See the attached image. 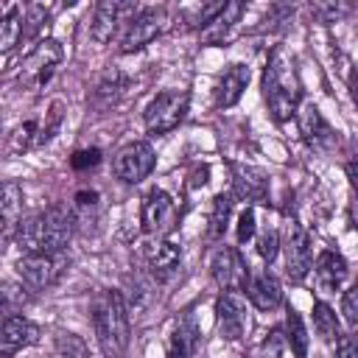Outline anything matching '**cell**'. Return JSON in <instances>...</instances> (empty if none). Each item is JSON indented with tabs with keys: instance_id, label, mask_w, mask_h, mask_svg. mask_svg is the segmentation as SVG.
<instances>
[{
	"instance_id": "cell-1",
	"label": "cell",
	"mask_w": 358,
	"mask_h": 358,
	"mask_svg": "<svg viewBox=\"0 0 358 358\" xmlns=\"http://www.w3.org/2000/svg\"><path fill=\"white\" fill-rule=\"evenodd\" d=\"M263 101L268 115L277 123H285L291 117H296L299 112V101H302V81L296 73V64L291 59V53L277 45L263 67Z\"/></svg>"
},
{
	"instance_id": "cell-2",
	"label": "cell",
	"mask_w": 358,
	"mask_h": 358,
	"mask_svg": "<svg viewBox=\"0 0 358 358\" xmlns=\"http://www.w3.org/2000/svg\"><path fill=\"white\" fill-rule=\"evenodd\" d=\"M90 322L106 358H123L131 333V310L117 288H103L90 302Z\"/></svg>"
},
{
	"instance_id": "cell-3",
	"label": "cell",
	"mask_w": 358,
	"mask_h": 358,
	"mask_svg": "<svg viewBox=\"0 0 358 358\" xmlns=\"http://www.w3.org/2000/svg\"><path fill=\"white\" fill-rule=\"evenodd\" d=\"M187 109H190V92L165 90L148 101V106L143 109V123L148 134H168L187 117Z\"/></svg>"
},
{
	"instance_id": "cell-4",
	"label": "cell",
	"mask_w": 358,
	"mask_h": 358,
	"mask_svg": "<svg viewBox=\"0 0 358 358\" xmlns=\"http://www.w3.org/2000/svg\"><path fill=\"white\" fill-rule=\"evenodd\" d=\"M62 59H64V48L59 39H39L34 45V50L20 64V87H25V90L45 87L53 78Z\"/></svg>"
},
{
	"instance_id": "cell-5",
	"label": "cell",
	"mask_w": 358,
	"mask_h": 358,
	"mask_svg": "<svg viewBox=\"0 0 358 358\" xmlns=\"http://www.w3.org/2000/svg\"><path fill=\"white\" fill-rule=\"evenodd\" d=\"M168 22V11L162 6H140V11L129 20L120 36V53H137L145 45H151Z\"/></svg>"
},
{
	"instance_id": "cell-6",
	"label": "cell",
	"mask_w": 358,
	"mask_h": 358,
	"mask_svg": "<svg viewBox=\"0 0 358 358\" xmlns=\"http://www.w3.org/2000/svg\"><path fill=\"white\" fill-rule=\"evenodd\" d=\"M285 255V274L291 282H302L313 271V249H310V235L299 221H288L282 229V243Z\"/></svg>"
},
{
	"instance_id": "cell-7",
	"label": "cell",
	"mask_w": 358,
	"mask_h": 358,
	"mask_svg": "<svg viewBox=\"0 0 358 358\" xmlns=\"http://www.w3.org/2000/svg\"><path fill=\"white\" fill-rule=\"evenodd\" d=\"M176 201L168 190L162 187H151L145 196H143V204H140V224H143V232L151 235V238H165L173 227H176Z\"/></svg>"
},
{
	"instance_id": "cell-8",
	"label": "cell",
	"mask_w": 358,
	"mask_h": 358,
	"mask_svg": "<svg viewBox=\"0 0 358 358\" xmlns=\"http://www.w3.org/2000/svg\"><path fill=\"white\" fill-rule=\"evenodd\" d=\"M67 252L64 255H22L17 260V277L20 282H25V288L34 291H45L53 282H59V277L67 268Z\"/></svg>"
},
{
	"instance_id": "cell-9",
	"label": "cell",
	"mask_w": 358,
	"mask_h": 358,
	"mask_svg": "<svg viewBox=\"0 0 358 358\" xmlns=\"http://www.w3.org/2000/svg\"><path fill=\"white\" fill-rule=\"evenodd\" d=\"M157 165V154H154V145L148 140H134V143H126L115 159H112V171L115 176L123 182V185H137L143 182Z\"/></svg>"
},
{
	"instance_id": "cell-10",
	"label": "cell",
	"mask_w": 358,
	"mask_h": 358,
	"mask_svg": "<svg viewBox=\"0 0 358 358\" xmlns=\"http://www.w3.org/2000/svg\"><path fill=\"white\" fill-rule=\"evenodd\" d=\"M210 274L221 291H243L252 271L235 246H218L210 257Z\"/></svg>"
},
{
	"instance_id": "cell-11",
	"label": "cell",
	"mask_w": 358,
	"mask_h": 358,
	"mask_svg": "<svg viewBox=\"0 0 358 358\" xmlns=\"http://www.w3.org/2000/svg\"><path fill=\"white\" fill-rule=\"evenodd\" d=\"M140 11V6L137 3H120V0H103V3H98L95 6V11H92V22H90V34H92V39L95 42H109L115 34H117V28L123 25H129V20L134 17Z\"/></svg>"
},
{
	"instance_id": "cell-12",
	"label": "cell",
	"mask_w": 358,
	"mask_h": 358,
	"mask_svg": "<svg viewBox=\"0 0 358 358\" xmlns=\"http://www.w3.org/2000/svg\"><path fill=\"white\" fill-rule=\"evenodd\" d=\"M215 324L218 333L227 341H238L246 333L249 316H246V299L241 296V291H221L215 299Z\"/></svg>"
},
{
	"instance_id": "cell-13",
	"label": "cell",
	"mask_w": 358,
	"mask_h": 358,
	"mask_svg": "<svg viewBox=\"0 0 358 358\" xmlns=\"http://www.w3.org/2000/svg\"><path fill=\"white\" fill-rule=\"evenodd\" d=\"M232 193L241 201L249 204H268V176L266 171L246 165V162H232Z\"/></svg>"
},
{
	"instance_id": "cell-14",
	"label": "cell",
	"mask_w": 358,
	"mask_h": 358,
	"mask_svg": "<svg viewBox=\"0 0 358 358\" xmlns=\"http://www.w3.org/2000/svg\"><path fill=\"white\" fill-rule=\"evenodd\" d=\"M42 330L36 322L25 319V316H6L3 319V330H0V355L11 358L25 347H34L39 341Z\"/></svg>"
},
{
	"instance_id": "cell-15",
	"label": "cell",
	"mask_w": 358,
	"mask_h": 358,
	"mask_svg": "<svg viewBox=\"0 0 358 358\" xmlns=\"http://www.w3.org/2000/svg\"><path fill=\"white\" fill-rule=\"evenodd\" d=\"M143 257H145V266H148L151 277L162 282V280L176 274V268L182 263V249L168 238H151L143 249Z\"/></svg>"
},
{
	"instance_id": "cell-16",
	"label": "cell",
	"mask_w": 358,
	"mask_h": 358,
	"mask_svg": "<svg viewBox=\"0 0 358 358\" xmlns=\"http://www.w3.org/2000/svg\"><path fill=\"white\" fill-rule=\"evenodd\" d=\"M243 11H246V6L238 3V0L224 3V6L210 17V22L199 31L201 45H224V42H229V36L235 34V28H238Z\"/></svg>"
},
{
	"instance_id": "cell-17",
	"label": "cell",
	"mask_w": 358,
	"mask_h": 358,
	"mask_svg": "<svg viewBox=\"0 0 358 358\" xmlns=\"http://www.w3.org/2000/svg\"><path fill=\"white\" fill-rule=\"evenodd\" d=\"M296 126H299V134H302V140L308 143V145H313V148H324V145H330L333 143V129H330V123L324 120V115L319 112V106L313 103V101H305L302 106H299V112H296Z\"/></svg>"
},
{
	"instance_id": "cell-18",
	"label": "cell",
	"mask_w": 358,
	"mask_h": 358,
	"mask_svg": "<svg viewBox=\"0 0 358 358\" xmlns=\"http://www.w3.org/2000/svg\"><path fill=\"white\" fill-rule=\"evenodd\" d=\"M249 78H252V73H249V67H246L243 62L229 64V67L221 73V78H218V84H215V90H213L215 106H218V109L235 106V103L241 101L243 90L249 87Z\"/></svg>"
},
{
	"instance_id": "cell-19",
	"label": "cell",
	"mask_w": 358,
	"mask_h": 358,
	"mask_svg": "<svg viewBox=\"0 0 358 358\" xmlns=\"http://www.w3.org/2000/svg\"><path fill=\"white\" fill-rule=\"evenodd\" d=\"M347 260L341 252L336 249H324L316 255V263H313V277H316V285L322 294H336L347 277Z\"/></svg>"
},
{
	"instance_id": "cell-20",
	"label": "cell",
	"mask_w": 358,
	"mask_h": 358,
	"mask_svg": "<svg viewBox=\"0 0 358 358\" xmlns=\"http://www.w3.org/2000/svg\"><path fill=\"white\" fill-rule=\"evenodd\" d=\"M243 291H246L249 302H252L257 310H274V308H280V302H282V285H280V280H277L271 271L252 274Z\"/></svg>"
},
{
	"instance_id": "cell-21",
	"label": "cell",
	"mask_w": 358,
	"mask_h": 358,
	"mask_svg": "<svg viewBox=\"0 0 358 358\" xmlns=\"http://www.w3.org/2000/svg\"><path fill=\"white\" fill-rule=\"evenodd\" d=\"M199 324H196V316L193 313H185L176 327L171 330V338H168V358H190L199 347Z\"/></svg>"
},
{
	"instance_id": "cell-22",
	"label": "cell",
	"mask_w": 358,
	"mask_h": 358,
	"mask_svg": "<svg viewBox=\"0 0 358 358\" xmlns=\"http://www.w3.org/2000/svg\"><path fill=\"white\" fill-rule=\"evenodd\" d=\"M129 84H131V81H129L126 73L109 67V70L98 78V84H95V90H92V103H95L98 109H109V106H115V103L129 92Z\"/></svg>"
},
{
	"instance_id": "cell-23",
	"label": "cell",
	"mask_w": 358,
	"mask_h": 358,
	"mask_svg": "<svg viewBox=\"0 0 358 358\" xmlns=\"http://www.w3.org/2000/svg\"><path fill=\"white\" fill-rule=\"evenodd\" d=\"M14 243L22 255H45V213L25 215L14 232Z\"/></svg>"
},
{
	"instance_id": "cell-24",
	"label": "cell",
	"mask_w": 358,
	"mask_h": 358,
	"mask_svg": "<svg viewBox=\"0 0 358 358\" xmlns=\"http://www.w3.org/2000/svg\"><path fill=\"white\" fill-rule=\"evenodd\" d=\"M25 36V11L20 3L0 6V50L8 53Z\"/></svg>"
},
{
	"instance_id": "cell-25",
	"label": "cell",
	"mask_w": 358,
	"mask_h": 358,
	"mask_svg": "<svg viewBox=\"0 0 358 358\" xmlns=\"http://www.w3.org/2000/svg\"><path fill=\"white\" fill-rule=\"evenodd\" d=\"M0 207H3V238L11 241L14 232H17V227H20V221H22V187H20V182L8 179L3 185V201H0Z\"/></svg>"
},
{
	"instance_id": "cell-26",
	"label": "cell",
	"mask_w": 358,
	"mask_h": 358,
	"mask_svg": "<svg viewBox=\"0 0 358 358\" xmlns=\"http://www.w3.org/2000/svg\"><path fill=\"white\" fill-rule=\"evenodd\" d=\"M282 336H285V344L291 347L294 358H308V344H310L308 327H305V319L291 305L285 310V330H282Z\"/></svg>"
},
{
	"instance_id": "cell-27",
	"label": "cell",
	"mask_w": 358,
	"mask_h": 358,
	"mask_svg": "<svg viewBox=\"0 0 358 358\" xmlns=\"http://www.w3.org/2000/svg\"><path fill=\"white\" fill-rule=\"evenodd\" d=\"M229 218H232V196L229 193H218L213 199V207H210V215H207V238L210 241H221L227 227H229Z\"/></svg>"
},
{
	"instance_id": "cell-28",
	"label": "cell",
	"mask_w": 358,
	"mask_h": 358,
	"mask_svg": "<svg viewBox=\"0 0 358 358\" xmlns=\"http://www.w3.org/2000/svg\"><path fill=\"white\" fill-rule=\"evenodd\" d=\"M313 330L322 341L327 344H336V338L341 336V324H338V316L336 310L327 305V302H313Z\"/></svg>"
},
{
	"instance_id": "cell-29",
	"label": "cell",
	"mask_w": 358,
	"mask_h": 358,
	"mask_svg": "<svg viewBox=\"0 0 358 358\" xmlns=\"http://www.w3.org/2000/svg\"><path fill=\"white\" fill-rule=\"evenodd\" d=\"M53 358H90V347L81 336L62 330L53 341Z\"/></svg>"
},
{
	"instance_id": "cell-30",
	"label": "cell",
	"mask_w": 358,
	"mask_h": 358,
	"mask_svg": "<svg viewBox=\"0 0 358 358\" xmlns=\"http://www.w3.org/2000/svg\"><path fill=\"white\" fill-rule=\"evenodd\" d=\"M39 145V120H25L20 123L11 137H8V151L20 154V151H28V148H36Z\"/></svg>"
},
{
	"instance_id": "cell-31",
	"label": "cell",
	"mask_w": 358,
	"mask_h": 358,
	"mask_svg": "<svg viewBox=\"0 0 358 358\" xmlns=\"http://www.w3.org/2000/svg\"><path fill=\"white\" fill-rule=\"evenodd\" d=\"M280 243H282V235H280V229L271 227V224H266V227L257 232V238H255V246H257V255H260L263 263H274V257L280 255Z\"/></svg>"
},
{
	"instance_id": "cell-32",
	"label": "cell",
	"mask_w": 358,
	"mask_h": 358,
	"mask_svg": "<svg viewBox=\"0 0 358 358\" xmlns=\"http://www.w3.org/2000/svg\"><path fill=\"white\" fill-rule=\"evenodd\" d=\"M28 288L25 282H14V280H6L3 282V313L6 316H17V310H22V305L28 302Z\"/></svg>"
},
{
	"instance_id": "cell-33",
	"label": "cell",
	"mask_w": 358,
	"mask_h": 358,
	"mask_svg": "<svg viewBox=\"0 0 358 358\" xmlns=\"http://www.w3.org/2000/svg\"><path fill=\"white\" fill-rule=\"evenodd\" d=\"M341 316L350 327V336H358V282L350 285L341 296Z\"/></svg>"
},
{
	"instance_id": "cell-34",
	"label": "cell",
	"mask_w": 358,
	"mask_h": 358,
	"mask_svg": "<svg viewBox=\"0 0 358 358\" xmlns=\"http://www.w3.org/2000/svg\"><path fill=\"white\" fill-rule=\"evenodd\" d=\"M50 14H53L50 6H42V3L28 6V8H25V36H36L39 28H42V22H45V25L50 22Z\"/></svg>"
},
{
	"instance_id": "cell-35",
	"label": "cell",
	"mask_w": 358,
	"mask_h": 358,
	"mask_svg": "<svg viewBox=\"0 0 358 358\" xmlns=\"http://www.w3.org/2000/svg\"><path fill=\"white\" fill-rule=\"evenodd\" d=\"M257 232V215H255V207H243L238 213V224H235V241L238 243H246L252 241Z\"/></svg>"
},
{
	"instance_id": "cell-36",
	"label": "cell",
	"mask_w": 358,
	"mask_h": 358,
	"mask_svg": "<svg viewBox=\"0 0 358 358\" xmlns=\"http://www.w3.org/2000/svg\"><path fill=\"white\" fill-rule=\"evenodd\" d=\"M310 14L319 22H336V20H341V17L350 14V6H344V3H313L310 6Z\"/></svg>"
},
{
	"instance_id": "cell-37",
	"label": "cell",
	"mask_w": 358,
	"mask_h": 358,
	"mask_svg": "<svg viewBox=\"0 0 358 358\" xmlns=\"http://www.w3.org/2000/svg\"><path fill=\"white\" fill-rule=\"evenodd\" d=\"M98 162H101V148H78L70 157L73 171H90V168H98Z\"/></svg>"
},
{
	"instance_id": "cell-38",
	"label": "cell",
	"mask_w": 358,
	"mask_h": 358,
	"mask_svg": "<svg viewBox=\"0 0 358 358\" xmlns=\"http://www.w3.org/2000/svg\"><path fill=\"white\" fill-rule=\"evenodd\" d=\"M333 358H358V338L355 336H338L333 344Z\"/></svg>"
},
{
	"instance_id": "cell-39",
	"label": "cell",
	"mask_w": 358,
	"mask_h": 358,
	"mask_svg": "<svg viewBox=\"0 0 358 358\" xmlns=\"http://www.w3.org/2000/svg\"><path fill=\"white\" fill-rule=\"evenodd\" d=\"M344 173H347V182H350L352 196H358V162H347L344 165Z\"/></svg>"
},
{
	"instance_id": "cell-40",
	"label": "cell",
	"mask_w": 358,
	"mask_h": 358,
	"mask_svg": "<svg viewBox=\"0 0 358 358\" xmlns=\"http://www.w3.org/2000/svg\"><path fill=\"white\" fill-rule=\"evenodd\" d=\"M347 84H350V95H352V101L358 103V64H352V73H350Z\"/></svg>"
},
{
	"instance_id": "cell-41",
	"label": "cell",
	"mask_w": 358,
	"mask_h": 358,
	"mask_svg": "<svg viewBox=\"0 0 358 358\" xmlns=\"http://www.w3.org/2000/svg\"><path fill=\"white\" fill-rule=\"evenodd\" d=\"M350 224L358 229V196H352V201H350Z\"/></svg>"
}]
</instances>
